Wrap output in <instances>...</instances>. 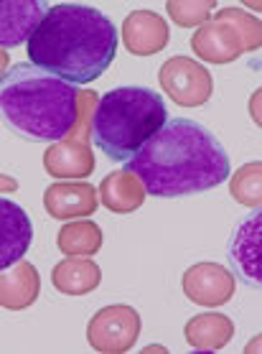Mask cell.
<instances>
[{"label":"cell","instance_id":"cell-24","mask_svg":"<svg viewBox=\"0 0 262 354\" xmlns=\"http://www.w3.org/2000/svg\"><path fill=\"white\" fill-rule=\"evenodd\" d=\"M8 51H6V48H0V77H3V74L8 72Z\"/></svg>","mask_w":262,"mask_h":354},{"label":"cell","instance_id":"cell-14","mask_svg":"<svg viewBox=\"0 0 262 354\" xmlns=\"http://www.w3.org/2000/svg\"><path fill=\"white\" fill-rule=\"evenodd\" d=\"M44 169L51 178H87L95 171V156L84 140L64 138L46 148L44 153Z\"/></svg>","mask_w":262,"mask_h":354},{"label":"cell","instance_id":"cell-6","mask_svg":"<svg viewBox=\"0 0 262 354\" xmlns=\"http://www.w3.org/2000/svg\"><path fill=\"white\" fill-rule=\"evenodd\" d=\"M140 314L133 306L115 304L100 308L87 324V342L100 354H125L140 337Z\"/></svg>","mask_w":262,"mask_h":354},{"label":"cell","instance_id":"cell-9","mask_svg":"<svg viewBox=\"0 0 262 354\" xmlns=\"http://www.w3.org/2000/svg\"><path fill=\"white\" fill-rule=\"evenodd\" d=\"M33 240V225L28 212L10 199L0 196V270L26 258Z\"/></svg>","mask_w":262,"mask_h":354},{"label":"cell","instance_id":"cell-21","mask_svg":"<svg viewBox=\"0 0 262 354\" xmlns=\"http://www.w3.org/2000/svg\"><path fill=\"white\" fill-rule=\"evenodd\" d=\"M168 16L174 18V24H178L181 28H191V26H204L212 18V10H214V3L207 0V3H191V0H171L166 6Z\"/></svg>","mask_w":262,"mask_h":354},{"label":"cell","instance_id":"cell-19","mask_svg":"<svg viewBox=\"0 0 262 354\" xmlns=\"http://www.w3.org/2000/svg\"><path fill=\"white\" fill-rule=\"evenodd\" d=\"M102 230L92 219H72V222L62 225L56 234V248L62 250L66 258H92L102 250Z\"/></svg>","mask_w":262,"mask_h":354},{"label":"cell","instance_id":"cell-15","mask_svg":"<svg viewBox=\"0 0 262 354\" xmlns=\"http://www.w3.org/2000/svg\"><path fill=\"white\" fill-rule=\"evenodd\" d=\"M41 275L33 263L18 260L10 268L0 270V306L8 311H24L39 301Z\"/></svg>","mask_w":262,"mask_h":354},{"label":"cell","instance_id":"cell-17","mask_svg":"<svg viewBox=\"0 0 262 354\" xmlns=\"http://www.w3.org/2000/svg\"><path fill=\"white\" fill-rule=\"evenodd\" d=\"M97 199L102 201L104 209L115 214H130L143 207L145 189L130 171H112L107 174V178H102Z\"/></svg>","mask_w":262,"mask_h":354},{"label":"cell","instance_id":"cell-8","mask_svg":"<svg viewBox=\"0 0 262 354\" xmlns=\"http://www.w3.org/2000/svg\"><path fill=\"white\" fill-rule=\"evenodd\" d=\"M181 288L191 304L216 308L230 304L237 290V281L230 268H224L222 263H196L189 270H183Z\"/></svg>","mask_w":262,"mask_h":354},{"label":"cell","instance_id":"cell-4","mask_svg":"<svg viewBox=\"0 0 262 354\" xmlns=\"http://www.w3.org/2000/svg\"><path fill=\"white\" fill-rule=\"evenodd\" d=\"M168 120L166 102L148 87H115L97 100L89 138L110 161H127Z\"/></svg>","mask_w":262,"mask_h":354},{"label":"cell","instance_id":"cell-7","mask_svg":"<svg viewBox=\"0 0 262 354\" xmlns=\"http://www.w3.org/2000/svg\"><path fill=\"white\" fill-rule=\"evenodd\" d=\"M158 82L176 105L201 107L214 92V80L201 62L191 57H171L158 69Z\"/></svg>","mask_w":262,"mask_h":354},{"label":"cell","instance_id":"cell-18","mask_svg":"<svg viewBox=\"0 0 262 354\" xmlns=\"http://www.w3.org/2000/svg\"><path fill=\"white\" fill-rule=\"evenodd\" d=\"M102 281V270L89 258H66L51 270V286L62 296H87L97 290Z\"/></svg>","mask_w":262,"mask_h":354},{"label":"cell","instance_id":"cell-1","mask_svg":"<svg viewBox=\"0 0 262 354\" xmlns=\"http://www.w3.org/2000/svg\"><path fill=\"white\" fill-rule=\"evenodd\" d=\"M125 171L151 196L171 199L209 192L230 178V156L212 130L194 120H166L135 153Z\"/></svg>","mask_w":262,"mask_h":354},{"label":"cell","instance_id":"cell-16","mask_svg":"<svg viewBox=\"0 0 262 354\" xmlns=\"http://www.w3.org/2000/svg\"><path fill=\"white\" fill-rule=\"evenodd\" d=\"M183 337H186L189 346L199 349V352H219L234 337V322L230 316L216 314V311L191 316L183 326Z\"/></svg>","mask_w":262,"mask_h":354},{"label":"cell","instance_id":"cell-22","mask_svg":"<svg viewBox=\"0 0 262 354\" xmlns=\"http://www.w3.org/2000/svg\"><path fill=\"white\" fill-rule=\"evenodd\" d=\"M97 100H100V95H97V92H92V89H82V92H79L77 128H74V133L69 138H74V140H84V143H87L89 122H92V113H95V107H97Z\"/></svg>","mask_w":262,"mask_h":354},{"label":"cell","instance_id":"cell-5","mask_svg":"<svg viewBox=\"0 0 262 354\" xmlns=\"http://www.w3.org/2000/svg\"><path fill=\"white\" fill-rule=\"evenodd\" d=\"M262 41L260 18L242 8H222L191 36L194 54L209 64H232L242 54L257 51Z\"/></svg>","mask_w":262,"mask_h":354},{"label":"cell","instance_id":"cell-2","mask_svg":"<svg viewBox=\"0 0 262 354\" xmlns=\"http://www.w3.org/2000/svg\"><path fill=\"white\" fill-rule=\"evenodd\" d=\"M118 41V28L104 13L79 3H59L33 28L26 51L44 72L69 84H89L110 69Z\"/></svg>","mask_w":262,"mask_h":354},{"label":"cell","instance_id":"cell-3","mask_svg":"<svg viewBox=\"0 0 262 354\" xmlns=\"http://www.w3.org/2000/svg\"><path fill=\"white\" fill-rule=\"evenodd\" d=\"M79 89L33 64L10 66L0 77V118L31 143L64 140L77 128Z\"/></svg>","mask_w":262,"mask_h":354},{"label":"cell","instance_id":"cell-10","mask_svg":"<svg viewBox=\"0 0 262 354\" xmlns=\"http://www.w3.org/2000/svg\"><path fill=\"white\" fill-rule=\"evenodd\" d=\"M44 207L54 219H84L95 214L100 199L89 181H56L44 192Z\"/></svg>","mask_w":262,"mask_h":354},{"label":"cell","instance_id":"cell-20","mask_svg":"<svg viewBox=\"0 0 262 354\" xmlns=\"http://www.w3.org/2000/svg\"><path fill=\"white\" fill-rule=\"evenodd\" d=\"M230 192L234 196V201L245 204V207H254L260 209L262 201V163L250 161L242 169H237V174L230 181Z\"/></svg>","mask_w":262,"mask_h":354},{"label":"cell","instance_id":"cell-12","mask_svg":"<svg viewBox=\"0 0 262 354\" xmlns=\"http://www.w3.org/2000/svg\"><path fill=\"white\" fill-rule=\"evenodd\" d=\"M46 10L41 0H0V48L8 51L26 44Z\"/></svg>","mask_w":262,"mask_h":354},{"label":"cell","instance_id":"cell-13","mask_svg":"<svg viewBox=\"0 0 262 354\" xmlns=\"http://www.w3.org/2000/svg\"><path fill=\"white\" fill-rule=\"evenodd\" d=\"M260 225L262 212L254 209L252 217L234 230L230 245L232 266L250 288H260Z\"/></svg>","mask_w":262,"mask_h":354},{"label":"cell","instance_id":"cell-23","mask_svg":"<svg viewBox=\"0 0 262 354\" xmlns=\"http://www.w3.org/2000/svg\"><path fill=\"white\" fill-rule=\"evenodd\" d=\"M13 192H18V181L13 176H8V174H0V196Z\"/></svg>","mask_w":262,"mask_h":354},{"label":"cell","instance_id":"cell-11","mask_svg":"<svg viewBox=\"0 0 262 354\" xmlns=\"http://www.w3.org/2000/svg\"><path fill=\"white\" fill-rule=\"evenodd\" d=\"M171 31L166 18L153 10H133L122 21V46L133 57H153L168 46Z\"/></svg>","mask_w":262,"mask_h":354}]
</instances>
